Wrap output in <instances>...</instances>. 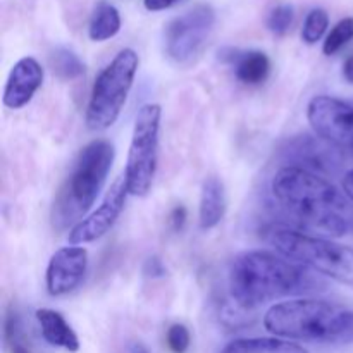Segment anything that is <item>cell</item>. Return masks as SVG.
Wrapping results in <instances>:
<instances>
[{
  "mask_svg": "<svg viewBox=\"0 0 353 353\" xmlns=\"http://www.w3.org/2000/svg\"><path fill=\"white\" fill-rule=\"evenodd\" d=\"M271 192L299 228L331 238L353 234V202L324 176L283 165L272 178Z\"/></svg>",
  "mask_w": 353,
  "mask_h": 353,
  "instance_id": "cell-1",
  "label": "cell"
},
{
  "mask_svg": "<svg viewBox=\"0 0 353 353\" xmlns=\"http://www.w3.org/2000/svg\"><path fill=\"white\" fill-rule=\"evenodd\" d=\"M326 283L281 254L250 250L236 255L230 265V293L240 309L252 310L286 296L323 292Z\"/></svg>",
  "mask_w": 353,
  "mask_h": 353,
  "instance_id": "cell-2",
  "label": "cell"
},
{
  "mask_svg": "<svg viewBox=\"0 0 353 353\" xmlns=\"http://www.w3.org/2000/svg\"><path fill=\"white\" fill-rule=\"evenodd\" d=\"M264 326L286 340L353 343V310L324 300L293 299L276 303L265 312Z\"/></svg>",
  "mask_w": 353,
  "mask_h": 353,
  "instance_id": "cell-3",
  "label": "cell"
},
{
  "mask_svg": "<svg viewBox=\"0 0 353 353\" xmlns=\"http://www.w3.org/2000/svg\"><path fill=\"white\" fill-rule=\"evenodd\" d=\"M114 157V145L105 138L90 141L79 152L71 174L54 200L52 224L55 230L62 231L69 224H78L81 217L92 209L105 185Z\"/></svg>",
  "mask_w": 353,
  "mask_h": 353,
  "instance_id": "cell-4",
  "label": "cell"
},
{
  "mask_svg": "<svg viewBox=\"0 0 353 353\" xmlns=\"http://www.w3.org/2000/svg\"><path fill=\"white\" fill-rule=\"evenodd\" d=\"M268 243L283 257L341 285L353 286V247L288 228L269 231Z\"/></svg>",
  "mask_w": 353,
  "mask_h": 353,
  "instance_id": "cell-5",
  "label": "cell"
},
{
  "mask_svg": "<svg viewBox=\"0 0 353 353\" xmlns=\"http://www.w3.org/2000/svg\"><path fill=\"white\" fill-rule=\"evenodd\" d=\"M140 59L133 48H124L97 76L86 107V126L92 131H103L119 117L128 95L133 88Z\"/></svg>",
  "mask_w": 353,
  "mask_h": 353,
  "instance_id": "cell-6",
  "label": "cell"
},
{
  "mask_svg": "<svg viewBox=\"0 0 353 353\" xmlns=\"http://www.w3.org/2000/svg\"><path fill=\"white\" fill-rule=\"evenodd\" d=\"M161 117L162 109L159 103H145L134 119L124 172L128 192L133 196H147L154 185L159 162Z\"/></svg>",
  "mask_w": 353,
  "mask_h": 353,
  "instance_id": "cell-7",
  "label": "cell"
},
{
  "mask_svg": "<svg viewBox=\"0 0 353 353\" xmlns=\"http://www.w3.org/2000/svg\"><path fill=\"white\" fill-rule=\"evenodd\" d=\"M216 23V12L207 3H199L169 21L164 30L165 52L176 62H190L205 45Z\"/></svg>",
  "mask_w": 353,
  "mask_h": 353,
  "instance_id": "cell-8",
  "label": "cell"
},
{
  "mask_svg": "<svg viewBox=\"0 0 353 353\" xmlns=\"http://www.w3.org/2000/svg\"><path fill=\"white\" fill-rule=\"evenodd\" d=\"M307 119L317 137L341 150L353 152V105L330 95L314 97L307 107Z\"/></svg>",
  "mask_w": 353,
  "mask_h": 353,
  "instance_id": "cell-9",
  "label": "cell"
},
{
  "mask_svg": "<svg viewBox=\"0 0 353 353\" xmlns=\"http://www.w3.org/2000/svg\"><path fill=\"white\" fill-rule=\"evenodd\" d=\"M341 148L334 147L327 140L312 134H299L286 141L283 147V159L286 165L305 169L314 174H336L343 164Z\"/></svg>",
  "mask_w": 353,
  "mask_h": 353,
  "instance_id": "cell-10",
  "label": "cell"
},
{
  "mask_svg": "<svg viewBox=\"0 0 353 353\" xmlns=\"http://www.w3.org/2000/svg\"><path fill=\"white\" fill-rule=\"evenodd\" d=\"M128 195H130V192H128L126 179H124V176L123 178H117L112 183L109 192H107L105 199L100 203L99 209L93 210L90 216L83 217L78 224L72 226V230L69 231V243H92V241L99 240L103 234L109 233V230L116 224L121 212L124 210V203H126Z\"/></svg>",
  "mask_w": 353,
  "mask_h": 353,
  "instance_id": "cell-11",
  "label": "cell"
},
{
  "mask_svg": "<svg viewBox=\"0 0 353 353\" xmlns=\"http://www.w3.org/2000/svg\"><path fill=\"white\" fill-rule=\"evenodd\" d=\"M88 268V252L78 245L55 252L47 265V292L52 296H64L79 286Z\"/></svg>",
  "mask_w": 353,
  "mask_h": 353,
  "instance_id": "cell-12",
  "label": "cell"
},
{
  "mask_svg": "<svg viewBox=\"0 0 353 353\" xmlns=\"http://www.w3.org/2000/svg\"><path fill=\"white\" fill-rule=\"evenodd\" d=\"M43 83V68L33 57H23L14 64L3 88V105L21 109L28 105Z\"/></svg>",
  "mask_w": 353,
  "mask_h": 353,
  "instance_id": "cell-13",
  "label": "cell"
},
{
  "mask_svg": "<svg viewBox=\"0 0 353 353\" xmlns=\"http://www.w3.org/2000/svg\"><path fill=\"white\" fill-rule=\"evenodd\" d=\"M221 59L234 65V76L243 85H261L271 72V61L261 50L240 52L234 48H226L221 52Z\"/></svg>",
  "mask_w": 353,
  "mask_h": 353,
  "instance_id": "cell-14",
  "label": "cell"
},
{
  "mask_svg": "<svg viewBox=\"0 0 353 353\" xmlns=\"http://www.w3.org/2000/svg\"><path fill=\"white\" fill-rule=\"evenodd\" d=\"M226 212V192L217 176H209L202 183L199 207V223L203 231L214 230Z\"/></svg>",
  "mask_w": 353,
  "mask_h": 353,
  "instance_id": "cell-15",
  "label": "cell"
},
{
  "mask_svg": "<svg viewBox=\"0 0 353 353\" xmlns=\"http://www.w3.org/2000/svg\"><path fill=\"white\" fill-rule=\"evenodd\" d=\"M37 321L41 327V336L45 338L48 345L52 347L64 348V350L76 353L79 350L78 334L72 331L68 321L64 319L62 314L52 309H38Z\"/></svg>",
  "mask_w": 353,
  "mask_h": 353,
  "instance_id": "cell-16",
  "label": "cell"
},
{
  "mask_svg": "<svg viewBox=\"0 0 353 353\" xmlns=\"http://www.w3.org/2000/svg\"><path fill=\"white\" fill-rule=\"evenodd\" d=\"M221 353H309L302 345L281 338H241L228 343Z\"/></svg>",
  "mask_w": 353,
  "mask_h": 353,
  "instance_id": "cell-17",
  "label": "cell"
},
{
  "mask_svg": "<svg viewBox=\"0 0 353 353\" xmlns=\"http://www.w3.org/2000/svg\"><path fill=\"white\" fill-rule=\"evenodd\" d=\"M121 30V14L114 6L100 2L93 10L88 24V37L92 41H105L116 37Z\"/></svg>",
  "mask_w": 353,
  "mask_h": 353,
  "instance_id": "cell-18",
  "label": "cell"
},
{
  "mask_svg": "<svg viewBox=\"0 0 353 353\" xmlns=\"http://www.w3.org/2000/svg\"><path fill=\"white\" fill-rule=\"evenodd\" d=\"M52 68H54L55 74L61 79H76L79 76L85 74V64L81 59L69 48H57L52 54Z\"/></svg>",
  "mask_w": 353,
  "mask_h": 353,
  "instance_id": "cell-19",
  "label": "cell"
},
{
  "mask_svg": "<svg viewBox=\"0 0 353 353\" xmlns=\"http://www.w3.org/2000/svg\"><path fill=\"white\" fill-rule=\"evenodd\" d=\"M6 343L10 353H31L30 345H28L26 336H24L23 321H21L17 310L10 309L6 317Z\"/></svg>",
  "mask_w": 353,
  "mask_h": 353,
  "instance_id": "cell-20",
  "label": "cell"
},
{
  "mask_svg": "<svg viewBox=\"0 0 353 353\" xmlns=\"http://www.w3.org/2000/svg\"><path fill=\"white\" fill-rule=\"evenodd\" d=\"M352 40H353V17H345V19H341L340 23L334 24L333 30L327 33L326 40H324V45H323L324 55H334Z\"/></svg>",
  "mask_w": 353,
  "mask_h": 353,
  "instance_id": "cell-21",
  "label": "cell"
},
{
  "mask_svg": "<svg viewBox=\"0 0 353 353\" xmlns=\"http://www.w3.org/2000/svg\"><path fill=\"white\" fill-rule=\"evenodd\" d=\"M327 26H330V16L324 9H312L305 17L302 28V40L307 45H314L324 37Z\"/></svg>",
  "mask_w": 353,
  "mask_h": 353,
  "instance_id": "cell-22",
  "label": "cell"
},
{
  "mask_svg": "<svg viewBox=\"0 0 353 353\" xmlns=\"http://www.w3.org/2000/svg\"><path fill=\"white\" fill-rule=\"evenodd\" d=\"M293 19H295V9H293L292 3H281L269 12L265 24H268V30L271 33L283 37L292 28Z\"/></svg>",
  "mask_w": 353,
  "mask_h": 353,
  "instance_id": "cell-23",
  "label": "cell"
},
{
  "mask_svg": "<svg viewBox=\"0 0 353 353\" xmlns=\"http://www.w3.org/2000/svg\"><path fill=\"white\" fill-rule=\"evenodd\" d=\"M165 340H168V347L172 353H186V350L190 348L192 338H190V331L185 324L176 323L168 330Z\"/></svg>",
  "mask_w": 353,
  "mask_h": 353,
  "instance_id": "cell-24",
  "label": "cell"
},
{
  "mask_svg": "<svg viewBox=\"0 0 353 353\" xmlns=\"http://www.w3.org/2000/svg\"><path fill=\"white\" fill-rule=\"evenodd\" d=\"M186 221H188V210L185 205H176L169 214V224L176 233L183 231V228L186 226Z\"/></svg>",
  "mask_w": 353,
  "mask_h": 353,
  "instance_id": "cell-25",
  "label": "cell"
},
{
  "mask_svg": "<svg viewBox=\"0 0 353 353\" xmlns=\"http://www.w3.org/2000/svg\"><path fill=\"white\" fill-rule=\"evenodd\" d=\"M143 274L147 278H161L165 274V268L159 257H150L145 261L143 265Z\"/></svg>",
  "mask_w": 353,
  "mask_h": 353,
  "instance_id": "cell-26",
  "label": "cell"
},
{
  "mask_svg": "<svg viewBox=\"0 0 353 353\" xmlns=\"http://www.w3.org/2000/svg\"><path fill=\"white\" fill-rule=\"evenodd\" d=\"M179 0H143V6L147 10H152V12H159V10H165L169 7L174 6Z\"/></svg>",
  "mask_w": 353,
  "mask_h": 353,
  "instance_id": "cell-27",
  "label": "cell"
},
{
  "mask_svg": "<svg viewBox=\"0 0 353 353\" xmlns=\"http://www.w3.org/2000/svg\"><path fill=\"white\" fill-rule=\"evenodd\" d=\"M343 190H345V193H347V195L350 196V200L353 202V169H350V171L345 172V176H343Z\"/></svg>",
  "mask_w": 353,
  "mask_h": 353,
  "instance_id": "cell-28",
  "label": "cell"
},
{
  "mask_svg": "<svg viewBox=\"0 0 353 353\" xmlns=\"http://www.w3.org/2000/svg\"><path fill=\"white\" fill-rule=\"evenodd\" d=\"M343 76H345V79H347L348 83H352V85H353V55H350V57L345 61Z\"/></svg>",
  "mask_w": 353,
  "mask_h": 353,
  "instance_id": "cell-29",
  "label": "cell"
},
{
  "mask_svg": "<svg viewBox=\"0 0 353 353\" xmlns=\"http://www.w3.org/2000/svg\"><path fill=\"white\" fill-rule=\"evenodd\" d=\"M130 353H148V350L143 343H140V341H134V343L130 347Z\"/></svg>",
  "mask_w": 353,
  "mask_h": 353,
  "instance_id": "cell-30",
  "label": "cell"
}]
</instances>
